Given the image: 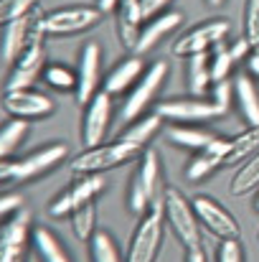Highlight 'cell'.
Listing matches in <instances>:
<instances>
[{
  "instance_id": "1",
  "label": "cell",
  "mask_w": 259,
  "mask_h": 262,
  "mask_svg": "<svg viewBox=\"0 0 259 262\" xmlns=\"http://www.w3.org/2000/svg\"><path fill=\"white\" fill-rule=\"evenodd\" d=\"M163 171H160V156L155 148H145L137 156V166L130 176L127 186V209L135 216H143L153 204L163 199Z\"/></svg>"
},
{
  "instance_id": "2",
  "label": "cell",
  "mask_w": 259,
  "mask_h": 262,
  "mask_svg": "<svg viewBox=\"0 0 259 262\" xmlns=\"http://www.w3.org/2000/svg\"><path fill=\"white\" fill-rule=\"evenodd\" d=\"M160 204H163V216H166V224L173 232V237L185 250L201 247V222L196 216L193 201L178 188H166Z\"/></svg>"
},
{
  "instance_id": "3",
  "label": "cell",
  "mask_w": 259,
  "mask_h": 262,
  "mask_svg": "<svg viewBox=\"0 0 259 262\" xmlns=\"http://www.w3.org/2000/svg\"><path fill=\"white\" fill-rule=\"evenodd\" d=\"M143 150H137L135 145L125 143V140H109V143H99L94 148H84L82 153H77L72 158V173L74 176H94V173H107L112 168H120L130 161H135Z\"/></svg>"
},
{
  "instance_id": "4",
  "label": "cell",
  "mask_w": 259,
  "mask_h": 262,
  "mask_svg": "<svg viewBox=\"0 0 259 262\" xmlns=\"http://www.w3.org/2000/svg\"><path fill=\"white\" fill-rule=\"evenodd\" d=\"M163 227H166V216H163V204H153L135 224L125 262H155L160 255V245H163Z\"/></svg>"
},
{
  "instance_id": "5",
  "label": "cell",
  "mask_w": 259,
  "mask_h": 262,
  "mask_svg": "<svg viewBox=\"0 0 259 262\" xmlns=\"http://www.w3.org/2000/svg\"><path fill=\"white\" fill-rule=\"evenodd\" d=\"M168 74H171V64H168V61H163V59L153 61V64L145 69V74L137 79V84L127 92V97H125V102H122V107H120V115H117L120 122L127 125V122L143 117V115L148 112V107L158 99V94H160V89L166 84Z\"/></svg>"
},
{
  "instance_id": "6",
  "label": "cell",
  "mask_w": 259,
  "mask_h": 262,
  "mask_svg": "<svg viewBox=\"0 0 259 262\" xmlns=\"http://www.w3.org/2000/svg\"><path fill=\"white\" fill-rule=\"evenodd\" d=\"M231 36V20L219 15V18H206L203 23L188 28L183 36H178L171 46V54L178 59H188L196 54H206L211 51L216 43L229 41Z\"/></svg>"
},
{
  "instance_id": "7",
  "label": "cell",
  "mask_w": 259,
  "mask_h": 262,
  "mask_svg": "<svg viewBox=\"0 0 259 262\" xmlns=\"http://www.w3.org/2000/svg\"><path fill=\"white\" fill-rule=\"evenodd\" d=\"M102 18L104 13L97 5H84V3L61 5L43 15V31L46 36H77V33H84L89 28L99 26Z\"/></svg>"
},
{
  "instance_id": "8",
  "label": "cell",
  "mask_w": 259,
  "mask_h": 262,
  "mask_svg": "<svg viewBox=\"0 0 259 262\" xmlns=\"http://www.w3.org/2000/svg\"><path fill=\"white\" fill-rule=\"evenodd\" d=\"M155 112L171 125H201V122H211L224 115L211 99L193 97V94L163 99L155 104Z\"/></svg>"
},
{
  "instance_id": "9",
  "label": "cell",
  "mask_w": 259,
  "mask_h": 262,
  "mask_svg": "<svg viewBox=\"0 0 259 262\" xmlns=\"http://www.w3.org/2000/svg\"><path fill=\"white\" fill-rule=\"evenodd\" d=\"M43 15H46V13H41V8H36V10H31L28 15H23V18H18V20H13V23H8V26L3 28L0 59H3L5 64H13L36 38H43V36H46V31H43ZM46 38H49V36H46Z\"/></svg>"
},
{
  "instance_id": "10",
  "label": "cell",
  "mask_w": 259,
  "mask_h": 262,
  "mask_svg": "<svg viewBox=\"0 0 259 262\" xmlns=\"http://www.w3.org/2000/svg\"><path fill=\"white\" fill-rule=\"evenodd\" d=\"M69 158V145L61 140H54L28 156H23L20 161L10 163V183H28L36 181L41 176H46L49 171L59 168L64 161Z\"/></svg>"
},
{
  "instance_id": "11",
  "label": "cell",
  "mask_w": 259,
  "mask_h": 262,
  "mask_svg": "<svg viewBox=\"0 0 259 262\" xmlns=\"http://www.w3.org/2000/svg\"><path fill=\"white\" fill-rule=\"evenodd\" d=\"M3 110L8 117H15V120H26V122H33V120H46L56 112V104L49 94L38 92L33 87L26 89H5L3 92Z\"/></svg>"
},
{
  "instance_id": "12",
  "label": "cell",
  "mask_w": 259,
  "mask_h": 262,
  "mask_svg": "<svg viewBox=\"0 0 259 262\" xmlns=\"http://www.w3.org/2000/svg\"><path fill=\"white\" fill-rule=\"evenodd\" d=\"M31 229L33 216L26 206L0 222V262H23L26 247L31 242Z\"/></svg>"
},
{
  "instance_id": "13",
  "label": "cell",
  "mask_w": 259,
  "mask_h": 262,
  "mask_svg": "<svg viewBox=\"0 0 259 262\" xmlns=\"http://www.w3.org/2000/svg\"><path fill=\"white\" fill-rule=\"evenodd\" d=\"M191 201H193L201 227L208 229L216 239H239L242 237V227H239L237 216L221 201H216L214 196H206V193H198Z\"/></svg>"
},
{
  "instance_id": "14",
  "label": "cell",
  "mask_w": 259,
  "mask_h": 262,
  "mask_svg": "<svg viewBox=\"0 0 259 262\" xmlns=\"http://www.w3.org/2000/svg\"><path fill=\"white\" fill-rule=\"evenodd\" d=\"M104 191V178L99 173L94 176H77L56 199H51L49 204V214L54 219H64L72 216L79 206H84L89 201H94L99 193Z\"/></svg>"
},
{
  "instance_id": "15",
  "label": "cell",
  "mask_w": 259,
  "mask_h": 262,
  "mask_svg": "<svg viewBox=\"0 0 259 262\" xmlns=\"http://www.w3.org/2000/svg\"><path fill=\"white\" fill-rule=\"evenodd\" d=\"M112 99H114L112 94L99 89L84 104V117H82V143H84V148H94V145L104 143V138L109 133L112 112H114Z\"/></svg>"
},
{
  "instance_id": "16",
  "label": "cell",
  "mask_w": 259,
  "mask_h": 262,
  "mask_svg": "<svg viewBox=\"0 0 259 262\" xmlns=\"http://www.w3.org/2000/svg\"><path fill=\"white\" fill-rule=\"evenodd\" d=\"M46 69V36L36 38L13 64L10 72L5 77V89H26L33 87L36 79L43 74Z\"/></svg>"
},
{
  "instance_id": "17",
  "label": "cell",
  "mask_w": 259,
  "mask_h": 262,
  "mask_svg": "<svg viewBox=\"0 0 259 262\" xmlns=\"http://www.w3.org/2000/svg\"><path fill=\"white\" fill-rule=\"evenodd\" d=\"M102 89V46L97 41H86L77 64V102L86 104Z\"/></svg>"
},
{
  "instance_id": "18",
  "label": "cell",
  "mask_w": 259,
  "mask_h": 262,
  "mask_svg": "<svg viewBox=\"0 0 259 262\" xmlns=\"http://www.w3.org/2000/svg\"><path fill=\"white\" fill-rule=\"evenodd\" d=\"M229 145H231V138H214L206 148L196 150L191 156V161L185 163V178L193 183L208 178L216 168L224 166V161L229 156Z\"/></svg>"
},
{
  "instance_id": "19",
  "label": "cell",
  "mask_w": 259,
  "mask_h": 262,
  "mask_svg": "<svg viewBox=\"0 0 259 262\" xmlns=\"http://www.w3.org/2000/svg\"><path fill=\"white\" fill-rule=\"evenodd\" d=\"M145 59L140 54H132V56H125L122 61H117L102 79V89L112 97L117 94H125L137 84V79L145 74Z\"/></svg>"
},
{
  "instance_id": "20",
  "label": "cell",
  "mask_w": 259,
  "mask_h": 262,
  "mask_svg": "<svg viewBox=\"0 0 259 262\" xmlns=\"http://www.w3.org/2000/svg\"><path fill=\"white\" fill-rule=\"evenodd\" d=\"M183 20H185V18H183V13H178V10H166V13H160V15L145 20V23H143V31H140V38H137V46H135L132 54L145 56V54L153 51L166 36H171Z\"/></svg>"
},
{
  "instance_id": "21",
  "label": "cell",
  "mask_w": 259,
  "mask_h": 262,
  "mask_svg": "<svg viewBox=\"0 0 259 262\" xmlns=\"http://www.w3.org/2000/svg\"><path fill=\"white\" fill-rule=\"evenodd\" d=\"M143 23H145V18L140 10V0H122L117 8V38L122 41L125 49L135 51Z\"/></svg>"
},
{
  "instance_id": "22",
  "label": "cell",
  "mask_w": 259,
  "mask_h": 262,
  "mask_svg": "<svg viewBox=\"0 0 259 262\" xmlns=\"http://www.w3.org/2000/svg\"><path fill=\"white\" fill-rule=\"evenodd\" d=\"M31 245H33V252L38 255L41 262H72L66 247L59 239V234L54 229H49L46 224H33Z\"/></svg>"
},
{
  "instance_id": "23",
  "label": "cell",
  "mask_w": 259,
  "mask_h": 262,
  "mask_svg": "<svg viewBox=\"0 0 259 262\" xmlns=\"http://www.w3.org/2000/svg\"><path fill=\"white\" fill-rule=\"evenodd\" d=\"M163 122H166V120H163L155 110H153V112H145L143 117H137V120L127 122V127L120 133V140H125V143L135 145L137 150H145V148L150 145V140L160 133Z\"/></svg>"
},
{
  "instance_id": "24",
  "label": "cell",
  "mask_w": 259,
  "mask_h": 262,
  "mask_svg": "<svg viewBox=\"0 0 259 262\" xmlns=\"http://www.w3.org/2000/svg\"><path fill=\"white\" fill-rule=\"evenodd\" d=\"M234 102L247 125H259V87L247 72L234 79Z\"/></svg>"
},
{
  "instance_id": "25",
  "label": "cell",
  "mask_w": 259,
  "mask_h": 262,
  "mask_svg": "<svg viewBox=\"0 0 259 262\" xmlns=\"http://www.w3.org/2000/svg\"><path fill=\"white\" fill-rule=\"evenodd\" d=\"M185 79H188V94H193V97H206V94H208V89L214 84V79H211V59H208V51H206V54L188 56Z\"/></svg>"
},
{
  "instance_id": "26",
  "label": "cell",
  "mask_w": 259,
  "mask_h": 262,
  "mask_svg": "<svg viewBox=\"0 0 259 262\" xmlns=\"http://www.w3.org/2000/svg\"><path fill=\"white\" fill-rule=\"evenodd\" d=\"M214 138H216V135L208 133V130L201 127V125H171V127H168V140H171L173 145H178V148L191 150V153L206 148Z\"/></svg>"
},
{
  "instance_id": "27",
  "label": "cell",
  "mask_w": 259,
  "mask_h": 262,
  "mask_svg": "<svg viewBox=\"0 0 259 262\" xmlns=\"http://www.w3.org/2000/svg\"><path fill=\"white\" fill-rule=\"evenodd\" d=\"M259 150V125H247L242 133H237L231 138V145H229V156L224 161V166H237V163H244L247 158H252Z\"/></svg>"
},
{
  "instance_id": "28",
  "label": "cell",
  "mask_w": 259,
  "mask_h": 262,
  "mask_svg": "<svg viewBox=\"0 0 259 262\" xmlns=\"http://www.w3.org/2000/svg\"><path fill=\"white\" fill-rule=\"evenodd\" d=\"M28 130H31V122L15 120V117H8V122L0 125V161L13 158V153L28 138Z\"/></svg>"
},
{
  "instance_id": "29",
  "label": "cell",
  "mask_w": 259,
  "mask_h": 262,
  "mask_svg": "<svg viewBox=\"0 0 259 262\" xmlns=\"http://www.w3.org/2000/svg\"><path fill=\"white\" fill-rule=\"evenodd\" d=\"M229 191H231V196H249V193L259 191V150L237 168Z\"/></svg>"
},
{
  "instance_id": "30",
  "label": "cell",
  "mask_w": 259,
  "mask_h": 262,
  "mask_svg": "<svg viewBox=\"0 0 259 262\" xmlns=\"http://www.w3.org/2000/svg\"><path fill=\"white\" fill-rule=\"evenodd\" d=\"M89 257L91 262H125L114 237L107 229H97V234L89 239Z\"/></svg>"
},
{
  "instance_id": "31",
  "label": "cell",
  "mask_w": 259,
  "mask_h": 262,
  "mask_svg": "<svg viewBox=\"0 0 259 262\" xmlns=\"http://www.w3.org/2000/svg\"><path fill=\"white\" fill-rule=\"evenodd\" d=\"M69 219H72V232H74V237H77L79 242H86V245H89V239L97 234V204L89 201L84 206H79Z\"/></svg>"
},
{
  "instance_id": "32",
  "label": "cell",
  "mask_w": 259,
  "mask_h": 262,
  "mask_svg": "<svg viewBox=\"0 0 259 262\" xmlns=\"http://www.w3.org/2000/svg\"><path fill=\"white\" fill-rule=\"evenodd\" d=\"M208 59H211V79H214V82H224V79L231 77L237 61H234V56L229 54V41L216 43V46L208 51Z\"/></svg>"
},
{
  "instance_id": "33",
  "label": "cell",
  "mask_w": 259,
  "mask_h": 262,
  "mask_svg": "<svg viewBox=\"0 0 259 262\" xmlns=\"http://www.w3.org/2000/svg\"><path fill=\"white\" fill-rule=\"evenodd\" d=\"M43 82L49 87H54L56 92H77V74L64 67V64H46L43 69Z\"/></svg>"
},
{
  "instance_id": "34",
  "label": "cell",
  "mask_w": 259,
  "mask_h": 262,
  "mask_svg": "<svg viewBox=\"0 0 259 262\" xmlns=\"http://www.w3.org/2000/svg\"><path fill=\"white\" fill-rule=\"evenodd\" d=\"M41 0H0V28H5L8 23L28 15L31 10L38 8Z\"/></svg>"
},
{
  "instance_id": "35",
  "label": "cell",
  "mask_w": 259,
  "mask_h": 262,
  "mask_svg": "<svg viewBox=\"0 0 259 262\" xmlns=\"http://www.w3.org/2000/svg\"><path fill=\"white\" fill-rule=\"evenodd\" d=\"M244 36L254 49H259V0H247L244 5Z\"/></svg>"
},
{
  "instance_id": "36",
  "label": "cell",
  "mask_w": 259,
  "mask_h": 262,
  "mask_svg": "<svg viewBox=\"0 0 259 262\" xmlns=\"http://www.w3.org/2000/svg\"><path fill=\"white\" fill-rule=\"evenodd\" d=\"M211 102L221 110V112H226L229 107H231V102H234V79H224V82H214L211 84Z\"/></svg>"
},
{
  "instance_id": "37",
  "label": "cell",
  "mask_w": 259,
  "mask_h": 262,
  "mask_svg": "<svg viewBox=\"0 0 259 262\" xmlns=\"http://www.w3.org/2000/svg\"><path fill=\"white\" fill-rule=\"evenodd\" d=\"M216 262H247L242 242H239V239H219Z\"/></svg>"
},
{
  "instance_id": "38",
  "label": "cell",
  "mask_w": 259,
  "mask_h": 262,
  "mask_svg": "<svg viewBox=\"0 0 259 262\" xmlns=\"http://www.w3.org/2000/svg\"><path fill=\"white\" fill-rule=\"evenodd\" d=\"M252 51H254V46L247 41V36H244V33H242V36H237L234 41H229V54L234 56V61H237V64H239V61H247Z\"/></svg>"
},
{
  "instance_id": "39",
  "label": "cell",
  "mask_w": 259,
  "mask_h": 262,
  "mask_svg": "<svg viewBox=\"0 0 259 262\" xmlns=\"http://www.w3.org/2000/svg\"><path fill=\"white\" fill-rule=\"evenodd\" d=\"M23 206V196L20 193H0V222L5 219V216H10L13 211H18Z\"/></svg>"
},
{
  "instance_id": "40",
  "label": "cell",
  "mask_w": 259,
  "mask_h": 262,
  "mask_svg": "<svg viewBox=\"0 0 259 262\" xmlns=\"http://www.w3.org/2000/svg\"><path fill=\"white\" fill-rule=\"evenodd\" d=\"M171 5V0H140V10H143V18L150 20L160 13H166V8Z\"/></svg>"
},
{
  "instance_id": "41",
  "label": "cell",
  "mask_w": 259,
  "mask_h": 262,
  "mask_svg": "<svg viewBox=\"0 0 259 262\" xmlns=\"http://www.w3.org/2000/svg\"><path fill=\"white\" fill-rule=\"evenodd\" d=\"M244 67H247V74H249L252 79H259V49H254V51L249 54V59L244 61Z\"/></svg>"
},
{
  "instance_id": "42",
  "label": "cell",
  "mask_w": 259,
  "mask_h": 262,
  "mask_svg": "<svg viewBox=\"0 0 259 262\" xmlns=\"http://www.w3.org/2000/svg\"><path fill=\"white\" fill-rule=\"evenodd\" d=\"M185 262H208L203 247H196V250H185Z\"/></svg>"
},
{
  "instance_id": "43",
  "label": "cell",
  "mask_w": 259,
  "mask_h": 262,
  "mask_svg": "<svg viewBox=\"0 0 259 262\" xmlns=\"http://www.w3.org/2000/svg\"><path fill=\"white\" fill-rule=\"evenodd\" d=\"M120 3H122V0H97V8L107 15V13H114V10L120 8Z\"/></svg>"
},
{
  "instance_id": "44",
  "label": "cell",
  "mask_w": 259,
  "mask_h": 262,
  "mask_svg": "<svg viewBox=\"0 0 259 262\" xmlns=\"http://www.w3.org/2000/svg\"><path fill=\"white\" fill-rule=\"evenodd\" d=\"M3 183H10V163L8 161H0V186Z\"/></svg>"
},
{
  "instance_id": "45",
  "label": "cell",
  "mask_w": 259,
  "mask_h": 262,
  "mask_svg": "<svg viewBox=\"0 0 259 262\" xmlns=\"http://www.w3.org/2000/svg\"><path fill=\"white\" fill-rule=\"evenodd\" d=\"M206 3H208V5H221L224 0H206Z\"/></svg>"
},
{
  "instance_id": "46",
  "label": "cell",
  "mask_w": 259,
  "mask_h": 262,
  "mask_svg": "<svg viewBox=\"0 0 259 262\" xmlns=\"http://www.w3.org/2000/svg\"><path fill=\"white\" fill-rule=\"evenodd\" d=\"M254 211H259V191H257V199H254Z\"/></svg>"
}]
</instances>
